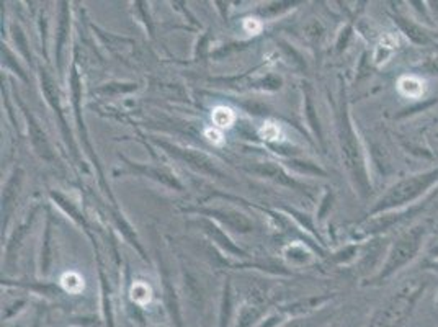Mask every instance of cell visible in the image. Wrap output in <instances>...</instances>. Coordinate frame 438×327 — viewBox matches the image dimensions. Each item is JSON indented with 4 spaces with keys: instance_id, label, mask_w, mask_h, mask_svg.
<instances>
[{
    "instance_id": "obj_1",
    "label": "cell",
    "mask_w": 438,
    "mask_h": 327,
    "mask_svg": "<svg viewBox=\"0 0 438 327\" xmlns=\"http://www.w3.org/2000/svg\"><path fill=\"white\" fill-rule=\"evenodd\" d=\"M438 184V167L424 170V172L409 175L396 182L378 201L373 213L385 211H401L412 206L417 200L425 196Z\"/></svg>"
},
{
    "instance_id": "obj_2",
    "label": "cell",
    "mask_w": 438,
    "mask_h": 327,
    "mask_svg": "<svg viewBox=\"0 0 438 327\" xmlns=\"http://www.w3.org/2000/svg\"><path fill=\"white\" fill-rule=\"evenodd\" d=\"M425 286V280L419 278V276H412V278L402 281L399 288L378 311L371 327H401L414 311Z\"/></svg>"
},
{
    "instance_id": "obj_3",
    "label": "cell",
    "mask_w": 438,
    "mask_h": 327,
    "mask_svg": "<svg viewBox=\"0 0 438 327\" xmlns=\"http://www.w3.org/2000/svg\"><path fill=\"white\" fill-rule=\"evenodd\" d=\"M425 236H427L425 224L412 226V228L404 231V233L396 239V243L392 244L385 265H383L381 271L376 276V281L390 278V276L396 275L397 271L404 269L407 264H411V262L417 257V254L420 252L422 245H424Z\"/></svg>"
},
{
    "instance_id": "obj_4",
    "label": "cell",
    "mask_w": 438,
    "mask_h": 327,
    "mask_svg": "<svg viewBox=\"0 0 438 327\" xmlns=\"http://www.w3.org/2000/svg\"><path fill=\"white\" fill-rule=\"evenodd\" d=\"M342 153L345 154V160L348 169L353 175V179L357 180V184L360 185L361 188H368V174H366V165L365 160H363L361 149L358 146V141L353 134L352 128L348 127L347 120H345V127L342 123Z\"/></svg>"
},
{
    "instance_id": "obj_5",
    "label": "cell",
    "mask_w": 438,
    "mask_h": 327,
    "mask_svg": "<svg viewBox=\"0 0 438 327\" xmlns=\"http://www.w3.org/2000/svg\"><path fill=\"white\" fill-rule=\"evenodd\" d=\"M399 90L401 94L404 95V97H412V98H417L420 97L422 94H424V80L419 79V77H414V75H404L399 80Z\"/></svg>"
},
{
    "instance_id": "obj_6",
    "label": "cell",
    "mask_w": 438,
    "mask_h": 327,
    "mask_svg": "<svg viewBox=\"0 0 438 327\" xmlns=\"http://www.w3.org/2000/svg\"><path fill=\"white\" fill-rule=\"evenodd\" d=\"M396 22L399 23V27L402 28V32H404L407 37H409L414 43L424 44V43L429 41V37H427V33L417 23L411 22V20H407V18H402V17H397Z\"/></svg>"
},
{
    "instance_id": "obj_7",
    "label": "cell",
    "mask_w": 438,
    "mask_h": 327,
    "mask_svg": "<svg viewBox=\"0 0 438 327\" xmlns=\"http://www.w3.org/2000/svg\"><path fill=\"white\" fill-rule=\"evenodd\" d=\"M234 112L227 107H218L215 112H213V122H215L216 127L219 128H227L234 123Z\"/></svg>"
},
{
    "instance_id": "obj_8",
    "label": "cell",
    "mask_w": 438,
    "mask_h": 327,
    "mask_svg": "<svg viewBox=\"0 0 438 327\" xmlns=\"http://www.w3.org/2000/svg\"><path fill=\"white\" fill-rule=\"evenodd\" d=\"M62 286L69 293H79L84 288V281L77 274L71 271V274H66L62 276Z\"/></svg>"
},
{
    "instance_id": "obj_9",
    "label": "cell",
    "mask_w": 438,
    "mask_h": 327,
    "mask_svg": "<svg viewBox=\"0 0 438 327\" xmlns=\"http://www.w3.org/2000/svg\"><path fill=\"white\" fill-rule=\"evenodd\" d=\"M131 298L133 301H136L138 304H146L151 300V290H149L147 285L144 283H136L131 290Z\"/></svg>"
},
{
    "instance_id": "obj_10",
    "label": "cell",
    "mask_w": 438,
    "mask_h": 327,
    "mask_svg": "<svg viewBox=\"0 0 438 327\" xmlns=\"http://www.w3.org/2000/svg\"><path fill=\"white\" fill-rule=\"evenodd\" d=\"M260 134L265 136L267 139H275V138H278V128L273 123H267L265 127L262 128Z\"/></svg>"
},
{
    "instance_id": "obj_11",
    "label": "cell",
    "mask_w": 438,
    "mask_h": 327,
    "mask_svg": "<svg viewBox=\"0 0 438 327\" xmlns=\"http://www.w3.org/2000/svg\"><path fill=\"white\" fill-rule=\"evenodd\" d=\"M205 134H206V138H208V141H210V143H213V144H223L224 143V139H223V134L219 133V131H216V129H213V128H210V129H206L205 131Z\"/></svg>"
},
{
    "instance_id": "obj_12",
    "label": "cell",
    "mask_w": 438,
    "mask_h": 327,
    "mask_svg": "<svg viewBox=\"0 0 438 327\" xmlns=\"http://www.w3.org/2000/svg\"><path fill=\"white\" fill-rule=\"evenodd\" d=\"M244 28H246L248 33H258L262 30V25L255 18H247L246 22H244Z\"/></svg>"
},
{
    "instance_id": "obj_13",
    "label": "cell",
    "mask_w": 438,
    "mask_h": 327,
    "mask_svg": "<svg viewBox=\"0 0 438 327\" xmlns=\"http://www.w3.org/2000/svg\"><path fill=\"white\" fill-rule=\"evenodd\" d=\"M424 69L427 70V72L438 75V53L434 54L432 58L427 59V63L424 64Z\"/></svg>"
},
{
    "instance_id": "obj_14",
    "label": "cell",
    "mask_w": 438,
    "mask_h": 327,
    "mask_svg": "<svg viewBox=\"0 0 438 327\" xmlns=\"http://www.w3.org/2000/svg\"><path fill=\"white\" fill-rule=\"evenodd\" d=\"M429 255H430V259H438V239L434 244H432V248L429 249Z\"/></svg>"
},
{
    "instance_id": "obj_15",
    "label": "cell",
    "mask_w": 438,
    "mask_h": 327,
    "mask_svg": "<svg viewBox=\"0 0 438 327\" xmlns=\"http://www.w3.org/2000/svg\"><path fill=\"white\" fill-rule=\"evenodd\" d=\"M425 267H429V269L438 271V259H429V260H427Z\"/></svg>"
}]
</instances>
